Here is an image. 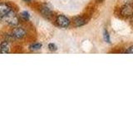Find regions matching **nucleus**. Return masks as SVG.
<instances>
[{
    "mask_svg": "<svg viewBox=\"0 0 133 124\" xmlns=\"http://www.w3.org/2000/svg\"><path fill=\"white\" fill-rule=\"evenodd\" d=\"M103 37H104V40H105L107 43H110V36H109V33L107 30H104V33H103Z\"/></svg>",
    "mask_w": 133,
    "mask_h": 124,
    "instance_id": "11",
    "label": "nucleus"
},
{
    "mask_svg": "<svg viewBox=\"0 0 133 124\" xmlns=\"http://www.w3.org/2000/svg\"><path fill=\"white\" fill-rule=\"evenodd\" d=\"M26 35V31L22 27H16L12 31V36L17 39H21Z\"/></svg>",
    "mask_w": 133,
    "mask_h": 124,
    "instance_id": "3",
    "label": "nucleus"
},
{
    "mask_svg": "<svg viewBox=\"0 0 133 124\" xmlns=\"http://www.w3.org/2000/svg\"><path fill=\"white\" fill-rule=\"evenodd\" d=\"M21 17H22V18H23L24 20H29L30 18V14H29V12H27V11H23L22 13H21Z\"/></svg>",
    "mask_w": 133,
    "mask_h": 124,
    "instance_id": "10",
    "label": "nucleus"
},
{
    "mask_svg": "<svg viewBox=\"0 0 133 124\" xmlns=\"http://www.w3.org/2000/svg\"><path fill=\"white\" fill-rule=\"evenodd\" d=\"M48 49L50 50V51H57V45H56L55 44L50 43V44L48 45Z\"/></svg>",
    "mask_w": 133,
    "mask_h": 124,
    "instance_id": "12",
    "label": "nucleus"
},
{
    "mask_svg": "<svg viewBox=\"0 0 133 124\" xmlns=\"http://www.w3.org/2000/svg\"><path fill=\"white\" fill-rule=\"evenodd\" d=\"M41 12L43 16L47 17V18H50V17L52 16V10L50 9V8L48 7V6H43L41 7Z\"/></svg>",
    "mask_w": 133,
    "mask_h": 124,
    "instance_id": "7",
    "label": "nucleus"
},
{
    "mask_svg": "<svg viewBox=\"0 0 133 124\" xmlns=\"http://www.w3.org/2000/svg\"><path fill=\"white\" fill-rule=\"evenodd\" d=\"M73 22L75 24L76 27H82L83 26L86 22H85V20L83 19L82 18H80V17H77V18H75L73 20Z\"/></svg>",
    "mask_w": 133,
    "mask_h": 124,
    "instance_id": "8",
    "label": "nucleus"
},
{
    "mask_svg": "<svg viewBox=\"0 0 133 124\" xmlns=\"http://www.w3.org/2000/svg\"><path fill=\"white\" fill-rule=\"evenodd\" d=\"M42 48V44L40 43H34V44H32L30 45V47L29 49L31 50V51H38Z\"/></svg>",
    "mask_w": 133,
    "mask_h": 124,
    "instance_id": "9",
    "label": "nucleus"
},
{
    "mask_svg": "<svg viewBox=\"0 0 133 124\" xmlns=\"http://www.w3.org/2000/svg\"><path fill=\"white\" fill-rule=\"evenodd\" d=\"M12 10L11 7L7 3H0V16H5Z\"/></svg>",
    "mask_w": 133,
    "mask_h": 124,
    "instance_id": "5",
    "label": "nucleus"
},
{
    "mask_svg": "<svg viewBox=\"0 0 133 124\" xmlns=\"http://www.w3.org/2000/svg\"><path fill=\"white\" fill-rule=\"evenodd\" d=\"M3 19L8 24H9L10 26H14V27L17 26L19 22V19L18 18V16L16 15V13L12 10H11L5 16H3Z\"/></svg>",
    "mask_w": 133,
    "mask_h": 124,
    "instance_id": "1",
    "label": "nucleus"
},
{
    "mask_svg": "<svg viewBox=\"0 0 133 124\" xmlns=\"http://www.w3.org/2000/svg\"><path fill=\"white\" fill-rule=\"evenodd\" d=\"M126 53H127V54H133V45L127 49V51H126Z\"/></svg>",
    "mask_w": 133,
    "mask_h": 124,
    "instance_id": "13",
    "label": "nucleus"
},
{
    "mask_svg": "<svg viewBox=\"0 0 133 124\" xmlns=\"http://www.w3.org/2000/svg\"><path fill=\"white\" fill-rule=\"evenodd\" d=\"M25 2H29V1H31V0H24Z\"/></svg>",
    "mask_w": 133,
    "mask_h": 124,
    "instance_id": "14",
    "label": "nucleus"
},
{
    "mask_svg": "<svg viewBox=\"0 0 133 124\" xmlns=\"http://www.w3.org/2000/svg\"><path fill=\"white\" fill-rule=\"evenodd\" d=\"M9 52V45H8V41H3L0 45V53L7 54Z\"/></svg>",
    "mask_w": 133,
    "mask_h": 124,
    "instance_id": "6",
    "label": "nucleus"
},
{
    "mask_svg": "<svg viewBox=\"0 0 133 124\" xmlns=\"http://www.w3.org/2000/svg\"><path fill=\"white\" fill-rule=\"evenodd\" d=\"M57 24L61 27H68L70 24L69 19L64 15H59L57 18Z\"/></svg>",
    "mask_w": 133,
    "mask_h": 124,
    "instance_id": "2",
    "label": "nucleus"
},
{
    "mask_svg": "<svg viewBox=\"0 0 133 124\" xmlns=\"http://www.w3.org/2000/svg\"><path fill=\"white\" fill-rule=\"evenodd\" d=\"M121 13L122 16L125 17H129L133 14V7L131 4H126L121 10Z\"/></svg>",
    "mask_w": 133,
    "mask_h": 124,
    "instance_id": "4",
    "label": "nucleus"
}]
</instances>
